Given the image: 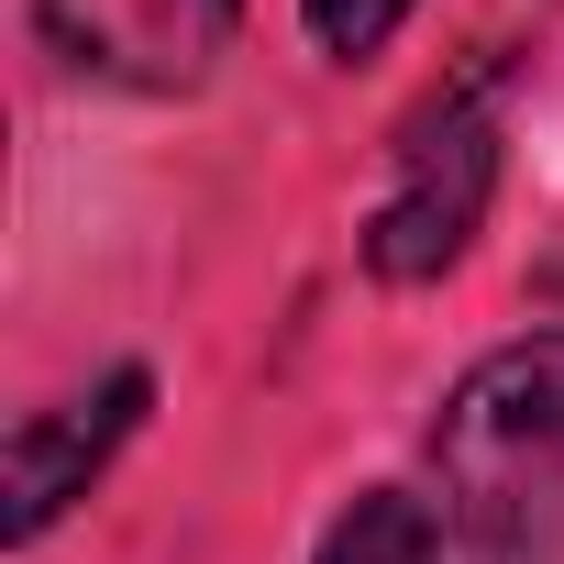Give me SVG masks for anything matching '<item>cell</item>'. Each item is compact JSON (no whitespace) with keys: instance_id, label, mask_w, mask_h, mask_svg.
<instances>
[{"instance_id":"1","label":"cell","mask_w":564,"mask_h":564,"mask_svg":"<svg viewBox=\"0 0 564 564\" xmlns=\"http://www.w3.org/2000/svg\"><path fill=\"white\" fill-rule=\"evenodd\" d=\"M487 188H498V100H487V78H465V89H443V100L410 122L399 177H388V199H377V221H366V265L388 276V289L443 276V265L476 243Z\"/></svg>"},{"instance_id":"2","label":"cell","mask_w":564,"mask_h":564,"mask_svg":"<svg viewBox=\"0 0 564 564\" xmlns=\"http://www.w3.org/2000/svg\"><path fill=\"white\" fill-rule=\"evenodd\" d=\"M34 23L67 67H89L111 89H144V100H177L232 56L243 0H34Z\"/></svg>"},{"instance_id":"3","label":"cell","mask_w":564,"mask_h":564,"mask_svg":"<svg viewBox=\"0 0 564 564\" xmlns=\"http://www.w3.org/2000/svg\"><path fill=\"white\" fill-rule=\"evenodd\" d=\"M144 399H155V377H144V366H111L89 399L34 410V421L12 432V465H0V531H12V542H34L67 498H89V476L122 454V432L144 421Z\"/></svg>"},{"instance_id":"4","label":"cell","mask_w":564,"mask_h":564,"mask_svg":"<svg viewBox=\"0 0 564 564\" xmlns=\"http://www.w3.org/2000/svg\"><path fill=\"white\" fill-rule=\"evenodd\" d=\"M322 564H443V531H432V509L410 487H377V498H355L333 520Z\"/></svg>"},{"instance_id":"5","label":"cell","mask_w":564,"mask_h":564,"mask_svg":"<svg viewBox=\"0 0 564 564\" xmlns=\"http://www.w3.org/2000/svg\"><path fill=\"white\" fill-rule=\"evenodd\" d=\"M399 23H410V0H311V34H322V56H377Z\"/></svg>"}]
</instances>
